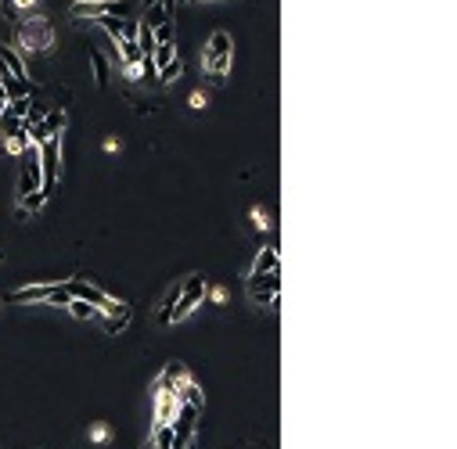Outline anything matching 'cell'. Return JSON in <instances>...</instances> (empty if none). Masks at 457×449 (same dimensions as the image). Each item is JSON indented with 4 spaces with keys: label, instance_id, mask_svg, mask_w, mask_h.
Masks as SVG:
<instances>
[{
    "label": "cell",
    "instance_id": "cell-20",
    "mask_svg": "<svg viewBox=\"0 0 457 449\" xmlns=\"http://www.w3.org/2000/svg\"><path fill=\"white\" fill-rule=\"evenodd\" d=\"M69 302H72V291H69V284L62 281V284L54 288V295H51V302H47V306H62V309H65Z\"/></svg>",
    "mask_w": 457,
    "mask_h": 449
},
{
    "label": "cell",
    "instance_id": "cell-5",
    "mask_svg": "<svg viewBox=\"0 0 457 449\" xmlns=\"http://www.w3.org/2000/svg\"><path fill=\"white\" fill-rule=\"evenodd\" d=\"M278 288H281V274H266L259 281H249V298L256 306H278Z\"/></svg>",
    "mask_w": 457,
    "mask_h": 449
},
{
    "label": "cell",
    "instance_id": "cell-27",
    "mask_svg": "<svg viewBox=\"0 0 457 449\" xmlns=\"http://www.w3.org/2000/svg\"><path fill=\"white\" fill-rule=\"evenodd\" d=\"M0 306H4V302H0Z\"/></svg>",
    "mask_w": 457,
    "mask_h": 449
},
{
    "label": "cell",
    "instance_id": "cell-11",
    "mask_svg": "<svg viewBox=\"0 0 457 449\" xmlns=\"http://www.w3.org/2000/svg\"><path fill=\"white\" fill-rule=\"evenodd\" d=\"M176 396L169 392H155V424L151 428H159V424H173V417H176Z\"/></svg>",
    "mask_w": 457,
    "mask_h": 449
},
{
    "label": "cell",
    "instance_id": "cell-22",
    "mask_svg": "<svg viewBox=\"0 0 457 449\" xmlns=\"http://www.w3.org/2000/svg\"><path fill=\"white\" fill-rule=\"evenodd\" d=\"M205 105H209V101H205V94H191V108H198V112H202Z\"/></svg>",
    "mask_w": 457,
    "mask_h": 449
},
{
    "label": "cell",
    "instance_id": "cell-13",
    "mask_svg": "<svg viewBox=\"0 0 457 449\" xmlns=\"http://www.w3.org/2000/svg\"><path fill=\"white\" fill-rule=\"evenodd\" d=\"M127 22H130V18H112V15H101V18H98V25L105 29V36H108L112 43L127 40Z\"/></svg>",
    "mask_w": 457,
    "mask_h": 449
},
{
    "label": "cell",
    "instance_id": "cell-19",
    "mask_svg": "<svg viewBox=\"0 0 457 449\" xmlns=\"http://www.w3.org/2000/svg\"><path fill=\"white\" fill-rule=\"evenodd\" d=\"M44 201H47V194L33 191V194H22V198H18V208H22V213H40Z\"/></svg>",
    "mask_w": 457,
    "mask_h": 449
},
{
    "label": "cell",
    "instance_id": "cell-9",
    "mask_svg": "<svg viewBox=\"0 0 457 449\" xmlns=\"http://www.w3.org/2000/svg\"><path fill=\"white\" fill-rule=\"evenodd\" d=\"M266 274H281V259H278V248H259V255H256V262H252V269H249V281H259V277H266Z\"/></svg>",
    "mask_w": 457,
    "mask_h": 449
},
{
    "label": "cell",
    "instance_id": "cell-12",
    "mask_svg": "<svg viewBox=\"0 0 457 449\" xmlns=\"http://www.w3.org/2000/svg\"><path fill=\"white\" fill-rule=\"evenodd\" d=\"M0 69H4L8 76H15V79H29V76H25L22 54H18L15 47H4V43H0Z\"/></svg>",
    "mask_w": 457,
    "mask_h": 449
},
{
    "label": "cell",
    "instance_id": "cell-14",
    "mask_svg": "<svg viewBox=\"0 0 457 449\" xmlns=\"http://www.w3.org/2000/svg\"><path fill=\"white\" fill-rule=\"evenodd\" d=\"M141 22V18H137ZM155 47H159V40H155V29H151V25H137V51H141V58H151V54H155Z\"/></svg>",
    "mask_w": 457,
    "mask_h": 449
},
{
    "label": "cell",
    "instance_id": "cell-18",
    "mask_svg": "<svg viewBox=\"0 0 457 449\" xmlns=\"http://www.w3.org/2000/svg\"><path fill=\"white\" fill-rule=\"evenodd\" d=\"M180 76H184V62H180V58H173L169 65H162V69L155 72L159 83H173V79H180Z\"/></svg>",
    "mask_w": 457,
    "mask_h": 449
},
{
    "label": "cell",
    "instance_id": "cell-24",
    "mask_svg": "<svg viewBox=\"0 0 457 449\" xmlns=\"http://www.w3.org/2000/svg\"><path fill=\"white\" fill-rule=\"evenodd\" d=\"M11 4H15L18 11H29V8H33V4H37V0H11Z\"/></svg>",
    "mask_w": 457,
    "mask_h": 449
},
{
    "label": "cell",
    "instance_id": "cell-6",
    "mask_svg": "<svg viewBox=\"0 0 457 449\" xmlns=\"http://www.w3.org/2000/svg\"><path fill=\"white\" fill-rule=\"evenodd\" d=\"M62 130H65V112H62V108H51V112H44L40 123L29 130V140L44 144L47 137H62Z\"/></svg>",
    "mask_w": 457,
    "mask_h": 449
},
{
    "label": "cell",
    "instance_id": "cell-8",
    "mask_svg": "<svg viewBox=\"0 0 457 449\" xmlns=\"http://www.w3.org/2000/svg\"><path fill=\"white\" fill-rule=\"evenodd\" d=\"M62 284V281H40V284H25L11 295V302H51V295L54 288Z\"/></svg>",
    "mask_w": 457,
    "mask_h": 449
},
{
    "label": "cell",
    "instance_id": "cell-17",
    "mask_svg": "<svg viewBox=\"0 0 457 449\" xmlns=\"http://www.w3.org/2000/svg\"><path fill=\"white\" fill-rule=\"evenodd\" d=\"M69 313H72V320H98L101 313L94 309V306H90V302H83V298H72V302L65 306Z\"/></svg>",
    "mask_w": 457,
    "mask_h": 449
},
{
    "label": "cell",
    "instance_id": "cell-21",
    "mask_svg": "<svg viewBox=\"0 0 457 449\" xmlns=\"http://www.w3.org/2000/svg\"><path fill=\"white\" fill-rule=\"evenodd\" d=\"M130 323V313H123V316H105V327H108V335H119L123 327Z\"/></svg>",
    "mask_w": 457,
    "mask_h": 449
},
{
    "label": "cell",
    "instance_id": "cell-23",
    "mask_svg": "<svg viewBox=\"0 0 457 449\" xmlns=\"http://www.w3.org/2000/svg\"><path fill=\"white\" fill-rule=\"evenodd\" d=\"M252 216H256V227H266L270 220H266V213H263V208H252Z\"/></svg>",
    "mask_w": 457,
    "mask_h": 449
},
{
    "label": "cell",
    "instance_id": "cell-3",
    "mask_svg": "<svg viewBox=\"0 0 457 449\" xmlns=\"http://www.w3.org/2000/svg\"><path fill=\"white\" fill-rule=\"evenodd\" d=\"M18 47L22 51H29V54H47L51 47H54V29H51V22L47 18H25V22H18Z\"/></svg>",
    "mask_w": 457,
    "mask_h": 449
},
{
    "label": "cell",
    "instance_id": "cell-7",
    "mask_svg": "<svg viewBox=\"0 0 457 449\" xmlns=\"http://www.w3.org/2000/svg\"><path fill=\"white\" fill-rule=\"evenodd\" d=\"M184 381H191V374H188V367L184 363H166V370H162V377H159V384H155V392H169V396H176L180 392V384Z\"/></svg>",
    "mask_w": 457,
    "mask_h": 449
},
{
    "label": "cell",
    "instance_id": "cell-2",
    "mask_svg": "<svg viewBox=\"0 0 457 449\" xmlns=\"http://www.w3.org/2000/svg\"><path fill=\"white\" fill-rule=\"evenodd\" d=\"M231 58H234V40L231 33H224V29H217V33L209 36V47H205V58H202V65L209 76H227L231 72Z\"/></svg>",
    "mask_w": 457,
    "mask_h": 449
},
{
    "label": "cell",
    "instance_id": "cell-10",
    "mask_svg": "<svg viewBox=\"0 0 457 449\" xmlns=\"http://www.w3.org/2000/svg\"><path fill=\"white\" fill-rule=\"evenodd\" d=\"M65 284H69L72 298H83V302H90L94 309H101L108 302V291H101L98 284H90V281H65Z\"/></svg>",
    "mask_w": 457,
    "mask_h": 449
},
{
    "label": "cell",
    "instance_id": "cell-26",
    "mask_svg": "<svg viewBox=\"0 0 457 449\" xmlns=\"http://www.w3.org/2000/svg\"><path fill=\"white\" fill-rule=\"evenodd\" d=\"M4 105H8V101H4V98H0V115H4Z\"/></svg>",
    "mask_w": 457,
    "mask_h": 449
},
{
    "label": "cell",
    "instance_id": "cell-25",
    "mask_svg": "<svg viewBox=\"0 0 457 449\" xmlns=\"http://www.w3.org/2000/svg\"><path fill=\"white\" fill-rule=\"evenodd\" d=\"M137 4H141V11H148L151 4H159V0H137Z\"/></svg>",
    "mask_w": 457,
    "mask_h": 449
},
{
    "label": "cell",
    "instance_id": "cell-1",
    "mask_svg": "<svg viewBox=\"0 0 457 449\" xmlns=\"http://www.w3.org/2000/svg\"><path fill=\"white\" fill-rule=\"evenodd\" d=\"M40 152V194L51 198L58 176H62V137H47L44 144H37Z\"/></svg>",
    "mask_w": 457,
    "mask_h": 449
},
{
    "label": "cell",
    "instance_id": "cell-16",
    "mask_svg": "<svg viewBox=\"0 0 457 449\" xmlns=\"http://www.w3.org/2000/svg\"><path fill=\"white\" fill-rule=\"evenodd\" d=\"M29 144H33V140H29V133L18 130V133H11V137L4 140V152H8V155H25V152H29Z\"/></svg>",
    "mask_w": 457,
    "mask_h": 449
},
{
    "label": "cell",
    "instance_id": "cell-15",
    "mask_svg": "<svg viewBox=\"0 0 457 449\" xmlns=\"http://www.w3.org/2000/svg\"><path fill=\"white\" fill-rule=\"evenodd\" d=\"M173 58H176V43H173V40H166V43H159V47H155V54H151V65H155V72H159L162 65H169V62H173Z\"/></svg>",
    "mask_w": 457,
    "mask_h": 449
},
{
    "label": "cell",
    "instance_id": "cell-4",
    "mask_svg": "<svg viewBox=\"0 0 457 449\" xmlns=\"http://www.w3.org/2000/svg\"><path fill=\"white\" fill-rule=\"evenodd\" d=\"M205 291H209V284H205V277L202 274H195V277H188V281H180V298H176V306H173V313H169V323L176 320H188L202 302H205Z\"/></svg>",
    "mask_w": 457,
    "mask_h": 449
}]
</instances>
